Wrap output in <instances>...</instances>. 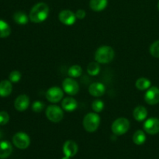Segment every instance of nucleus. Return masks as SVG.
<instances>
[{
    "label": "nucleus",
    "mask_w": 159,
    "mask_h": 159,
    "mask_svg": "<svg viewBox=\"0 0 159 159\" xmlns=\"http://www.w3.org/2000/svg\"><path fill=\"white\" fill-rule=\"evenodd\" d=\"M144 130L146 133L151 135H155L159 133V119L158 118H149L144 123Z\"/></svg>",
    "instance_id": "obj_10"
},
{
    "label": "nucleus",
    "mask_w": 159,
    "mask_h": 159,
    "mask_svg": "<svg viewBox=\"0 0 159 159\" xmlns=\"http://www.w3.org/2000/svg\"><path fill=\"white\" fill-rule=\"evenodd\" d=\"M158 10H159V2H158Z\"/></svg>",
    "instance_id": "obj_33"
},
{
    "label": "nucleus",
    "mask_w": 159,
    "mask_h": 159,
    "mask_svg": "<svg viewBox=\"0 0 159 159\" xmlns=\"http://www.w3.org/2000/svg\"><path fill=\"white\" fill-rule=\"evenodd\" d=\"M82 69L79 65H72L68 68V74L71 78H78L82 75Z\"/></svg>",
    "instance_id": "obj_25"
},
{
    "label": "nucleus",
    "mask_w": 159,
    "mask_h": 159,
    "mask_svg": "<svg viewBox=\"0 0 159 159\" xmlns=\"http://www.w3.org/2000/svg\"><path fill=\"white\" fill-rule=\"evenodd\" d=\"M12 142L14 145L20 149H26L30 144V137L23 132L16 133L12 138Z\"/></svg>",
    "instance_id": "obj_6"
},
{
    "label": "nucleus",
    "mask_w": 159,
    "mask_h": 159,
    "mask_svg": "<svg viewBox=\"0 0 159 159\" xmlns=\"http://www.w3.org/2000/svg\"><path fill=\"white\" fill-rule=\"evenodd\" d=\"M13 20L17 24L19 25H26L29 21L28 16L21 11H18V12H15L13 15Z\"/></svg>",
    "instance_id": "obj_20"
},
{
    "label": "nucleus",
    "mask_w": 159,
    "mask_h": 159,
    "mask_svg": "<svg viewBox=\"0 0 159 159\" xmlns=\"http://www.w3.org/2000/svg\"><path fill=\"white\" fill-rule=\"evenodd\" d=\"M49 15V7L44 2H39L34 5L30 12L29 18L34 23H40L46 20Z\"/></svg>",
    "instance_id": "obj_1"
},
{
    "label": "nucleus",
    "mask_w": 159,
    "mask_h": 159,
    "mask_svg": "<svg viewBox=\"0 0 159 159\" xmlns=\"http://www.w3.org/2000/svg\"><path fill=\"white\" fill-rule=\"evenodd\" d=\"M115 52L110 46H102L97 49L95 54V60L99 64H108L113 60Z\"/></svg>",
    "instance_id": "obj_2"
},
{
    "label": "nucleus",
    "mask_w": 159,
    "mask_h": 159,
    "mask_svg": "<svg viewBox=\"0 0 159 159\" xmlns=\"http://www.w3.org/2000/svg\"><path fill=\"white\" fill-rule=\"evenodd\" d=\"M92 108L96 113H100L104 108V103L100 99H96L92 103Z\"/></svg>",
    "instance_id": "obj_26"
},
{
    "label": "nucleus",
    "mask_w": 159,
    "mask_h": 159,
    "mask_svg": "<svg viewBox=\"0 0 159 159\" xmlns=\"http://www.w3.org/2000/svg\"><path fill=\"white\" fill-rule=\"evenodd\" d=\"M146 141V136L144 131L141 130H138L134 134L133 136V141L137 145H141L144 144Z\"/></svg>",
    "instance_id": "obj_23"
},
{
    "label": "nucleus",
    "mask_w": 159,
    "mask_h": 159,
    "mask_svg": "<svg viewBox=\"0 0 159 159\" xmlns=\"http://www.w3.org/2000/svg\"><path fill=\"white\" fill-rule=\"evenodd\" d=\"M12 152V147L7 141H0V158L5 159L10 156Z\"/></svg>",
    "instance_id": "obj_16"
},
{
    "label": "nucleus",
    "mask_w": 159,
    "mask_h": 159,
    "mask_svg": "<svg viewBox=\"0 0 159 159\" xmlns=\"http://www.w3.org/2000/svg\"><path fill=\"white\" fill-rule=\"evenodd\" d=\"M61 107L64 110L67 112H73L77 109L78 102L74 98L67 97L62 100Z\"/></svg>",
    "instance_id": "obj_15"
},
{
    "label": "nucleus",
    "mask_w": 159,
    "mask_h": 159,
    "mask_svg": "<svg viewBox=\"0 0 159 159\" xmlns=\"http://www.w3.org/2000/svg\"><path fill=\"white\" fill-rule=\"evenodd\" d=\"M86 16V12L83 9H78L75 12V16L76 18L79 19V20H82L84 19Z\"/></svg>",
    "instance_id": "obj_31"
},
{
    "label": "nucleus",
    "mask_w": 159,
    "mask_h": 159,
    "mask_svg": "<svg viewBox=\"0 0 159 159\" xmlns=\"http://www.w3.org/2000/svg\"><path fill=\"white\" fill-rule=\"evenodd\" d=\"M44 108V103L41 101H35L32 104V110L35 113H40Z\"/></svg>",
    "instance_id": "obj_29"
},
{
    "label": "nucleus",
    "mask_w": 159,
    "mask_h": 159,
    "mask_svg": "<svg viewBox=\"0 0 159 159\" xmlns=\"http://www.w3.org/2000/svg\"><path fill=\"white\" fill-rule=\"evenodd\" d=\"M150 53L153 57H159V40H156L151 45Z\"/></svg>",
    "instance_id": "obj_27"
},
{
    "label": "nucleus",
    "mask_w": 159,
    "mask_h": 159,
    "mask_svg": "<svg viewBox=\"0 0 159 159\" xmlns=\"http://www.w3.org/2000/svg\"><path fill=\"white\" fill-rule=\"evenodd\" d=\"M63 152L65 156L74 157L78 152L77 144L73 141H67L63 146Z\"/></svg>",
    "instance_id": "obj_14"
},
{
    "label": "nucleus",
    "mask_w": 159,
    "mask_h": 159,
    "mask_svg": "<svg viewBox=\"0 0 159 159\" xmlns=\"http://www.w3.org/2000/svg\"><path fill=\"white\" fill-rule=\"evenodd\" d=\"M30 106V99L26 95H20L16 99L14 107L17 111H25Z\"/></svg>",
    "instance_id": "obj_12"
},
{
    "label": "nucleus",
    "mask_w": 159,
    "mask_h": 159,
    "mask_svg": "<svg viewBox=\"0 0 159 159\" xmlns=\"http://www.w3.org/2000/svg\"><path fill=\"white\" fill-rule=\"evenodd\" d=\"M133 115L134 117V119L137 121L141 122V121L144 120L148 116L147 109L144 107H143V106H138L134 110Z\"/></svg>",
    "instance_id": "obj_17"
},
{
    "label": "nucleus",
    "mask_w": 159,
    "mask_h": 159,
    "mask_svg": "<svg viewBox=\"0 0 159 159\" xmlns=\"http://www.w3.org/2000/svg\"><path fill=\"white\" fill-rule=\"evenodd\" d=\"M12 86L10 81L3 80L0 82V96L6 97L12 93Z\"/></svg>",
    "instance_id": "obj_18"
},
{
    "label": "nucleus",
    "mask_w": 159,
    "mask_h": 159,
    "mask_svg": "<svg viewBox=\"0 0 159 159\" xmlns=\"http://www.w3.org/2000/svg\"><path fill=\"white\" fill-rule=\"evenodd\" d=\"M107 0H90L89 6L95 12H100L107 7Z\"/></svg>",
    "instance_id": "obj_19"
},
{
    "label": "nucleus",
    "mask_w": 159,
    "mask_h": 159,
    "mask_svg": "<svg viewBox=\"0 0 159 159\" xmlns=\"http://www.w3.org/2000/svg\"><path fill=\"white\" fill-rule=\"evenodd\" d=\"M46 116L53 123H58L63 119L64 113L61 108L56 105H51L47 108Z\"/></svg>",
    "instance_id": "obj_5"
},
{
    "label": "nucleus",
    "mask_w": 159,
    "mask_h": 159,
    "mask_svg": "<svg viewBox=\"0 0 159 159\" xmlns=\"http://www.w3.org/2000/svg\"><path fill=\"white\" fill-rule=\"evenodd\" d=\"M9 81L11 82H20V80L21 79V73L19 71H13L9 74Z\"/></svg>",
    "instance_id": "obj_28"
},
{
    "label": "nucleus",
    "mask_w": 159,
    "mask_h": 159,
    "mask_svg": "<svg viewBox=\"0 0 159 159\" xmlns=\"http://www.w3.org/2000/svg\"><path fill=\"white\" fill-rule=\"evenodd\" d=\"M62 159H70V158H69V157H67V156H65V157H64V158H62Z\"/></svg>",
    "instance_id": "obj_32"
},
{
    "label": "nucleus",
    "mask_w": 159,
    "mask_h": 159,
    "mask_svg": "<svg viewBox=\"0 0 159 159\" xmlns=\"http://www.w3.org/2000/svg\"><path fill=\"white\" fill-rule=\"evenodd\" d=\"M151 81L146 78H140L135 82V86L139 90L148 89L151 87Z\"/></svg>",
    "instance_id": "obj_21"
},
{
    "label": "nucleus",
    "mask_w": 159,
    "mask_h": 159,
    "mask_svg": "<svg viewBox=\"0 0 159 159\" xmlns=\"http://www.w3.org/2000/svg\"><path fill=\"white\" fill-rule=\"evenodd\" d=\"M63 90L68 95L74 96L79 91V83L72 78H66L62 82Z\"/></svg>",
    "instance_id": "obj_7"
},
{
    "label": "nucleus",
    "mask_w": 159,
    "mask_h": 159,
    "mask_svg": "<svg viewBox=\"0 0 159 159\" xmlns=\"http://www.w3.org/2000/svg\"><path fill=\"white\" fill-rule=\"evenodd\" d=\"M58 18L61 23L66 25V26H71V25H73L75 23V20L77 19L75 16V13L71 12L69 9L62 10L59 13Z\"/></svg>",
    "instance_id": "obj_11"
},
{
    "label": "nucleus",
    "mask_w": 159,
    "mask_h": 159,
    "mask_svg": "<svg viewBox=\"0 0 159 159\" xmlns=\"http://www.w3.org/2000/svg\"><path fill=\"white\" fill-rule=\"evenodd\" d=\"M99 71H100V67H99L98 62H90L87 66V72L90 75H97Z\"/></svg>",
    "instance_id": "obj_24"
},
{
    "label": "nucleus",
    "mask_w": 159,
    "mask_h": 159,
    "mask_svg": "<svg viewBox=\"0 0 159 159\" xmlns=\"http://www.w3.org/2000/svg\"><path fill=\"white\" fill-rule=\"evenodd\" d=\"M89 92L90 95L94 97H100L103 96L106 92V87L101 82H94L89 87Z\"/></svg>",
    "instance_id": "obj_13"
},
{
    "label": "nucleus",
    "mask_w": 159,
    "mask_h": 159,
    "mask_svg": "<svg viewBox=\"0 0 159 159\" xmlns=\"http://www.w3.org/2000/svg\"><path fill=\"white\" fill-rule=\"evenodd\" d=\"M9 120V116L6 111L0 112V125H5Z\"/></svg>",
    "instance_id": "obj_30"
},
{
    "label": "nucleus",
    "mask_w": 159,
    "mask_h": 159,
    "mask_svg": "<svg viewBox=\"0 0 159 159\" xmlns=\"http://www.w3.org/2000/svg\"><path fill=\"white\" fill-rule=\"evenodd\" d=\"M144 100L149 105L158 104L159 102V89L158 87H150L144 95Z\"/></svg>",
    "instance_id": "obj_9"
},
{
    "label": "nucleus",
    "mask_w": 159,
    "mask_h": 159,
    "mask_svg": "<svg viewBox=\"0 0 159 159\" xmlns=\"http://www.w3.org/2000/svg\"><path fill=\"white\" fill-rule=\"evenodd\" d=\"M11 29L9 25L4 20H0V38H6L10 35Z\"/></svg>",
    "instance_id": "obj_22"
},
{
    "label": "nucleus",
    "mask_w": 159,
    "mask_h": 159,
    "mask_svg": "<svg viewBox=\"0 0 159 159\" xmlns=\"http://www.w3.org/2000/svg\"><path fill=\"white\" fill-rule=\"evenodd\" d=\"M64 96L63 90L57 86H54L48 89L46 93V98L49 102L52 103L60 102Z\"/></svg>",
    "instance_id": "obj_8"
},
{
    "label": "nucleus",
    "mask_w": 159,
    "mask_h": 159,
    "mask_svg": "<svg viewBox=\"0 0 159 159\" xmlns=\"http://www.w3.org/2000/svg\"><path fill=\"white\" fill-rule=\"evenodd\" d=\"M130 122L127 118L120 117L116 119L112 124V131L115 135L121 136L128 131Z\"/></svg>",
    "instance_id": "obj_4"
},
{
    "label": "nucleus",
    "mask_w": 159,
    "mask_h": 159,
    "mask_svg": "<svg viewBox=\"0 0 159 159\" xmlns=\"http://www.w3.org/2000/svg\"><path fill=\"white\" fill-rule=\"evenodd\" d=\"M100 124V117L96 113H89L85 116L83 119V127L86 131L89 133L95 132Z\"/></svg>",
    "instance_id": "obj_3"
}]
</instances>
